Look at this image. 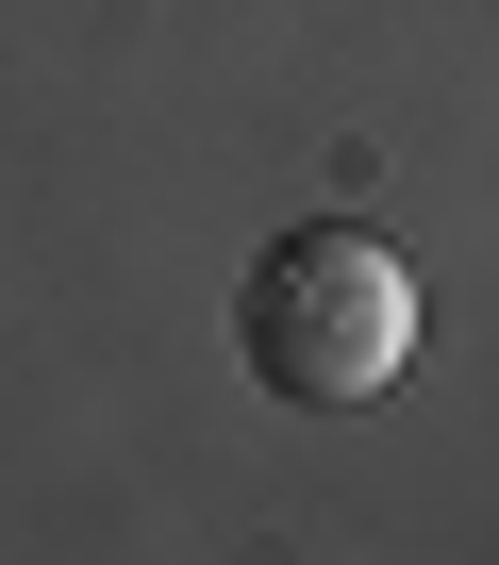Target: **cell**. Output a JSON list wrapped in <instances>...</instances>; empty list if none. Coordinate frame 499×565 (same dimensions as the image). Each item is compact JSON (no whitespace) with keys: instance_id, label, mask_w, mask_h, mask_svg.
<instances>
[{"instance_id":"cell-1","label":"cell","mask_w":499,"mask_h":565,"mask_svg":"<svg viewBox=\"0 0 499 565\" xmlns=\"http://www.w3.org/2000/svg\"><path fill=\"white\" fill-rule=\"evenodd\" d=\"M233 350H250V383H267V399L350 416V399H383V383L416 366V266H400L383 233H350V216H300V233L250 249Z\"/></svg>"}]
</instances>
